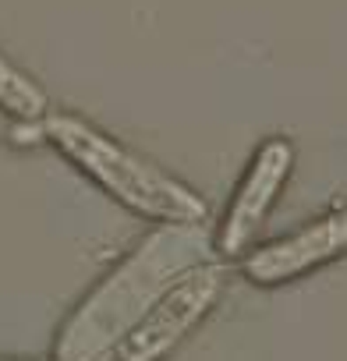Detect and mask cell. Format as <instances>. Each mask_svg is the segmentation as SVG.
<instances>
[{
  "mask_svg": "<svg viewBox=\"0 0 347 361\" xmlns=\"http://www.w3.org/2000/svg\"><path fill=\"white\" fill-rule=\"evenodd\" d=\"M213 245L202 224H159L68 315L54 361H99L185 273L209 262Z\"/></svg>",
  "mask_w": 347,
  "mask_h": 361,
  "instance_id": "cell-1",
  "label": "cell"
},
{
  "mask_svg": "<svg viewBox=\"0 0 347 361\" xmlns=\"http://www.w3.org/2000/svg\"><path fill=\"white\" fill-rule=\"evenodd\" d=\"M43 135L92 185H99L110 199H117L138 216H149L156 224H202L209 216L202 195L192 192L185 180H178L152 159L138 156L135 149L121 145L117 138L103 135L75 114H47Z\"/></svg>",
  "mask_w": 347,
  "mask_h": 361,
  "instance_id": "cell-2",
  "label": "cell"
},
{
  "mask_svg": "<svg viewBox=\"0 0 347 361\" xmlns=\"http://www.w3.org/2000/svg\"><path fill=\"white\" fill-rule=\"evenodd\" d=\"M224 294V266L202 262L174 283L99 361H163Z\"/></svg>",
  "mask_w": 347,
  "mask_h": 361,
  "instance_id": "cell-3",
  "label": "cell"
},
{
  "mask_svg": "<svg viewBox=\"0 0 347 361\" xmlns=\"http://www.w3.org/2000/svg\"><path fill=\"white\" fill-rule=\"evenodd\" d=\"M294 170V145L287 138H266L245 177H241V185L224 213V224L217 231V252L227 255V259H238L248 252V245L259 238L273 202L280 199L284 185H287V177Z\"/></svg>",
  "mask_w": 347,
  "mask_h": 361,
  "instance_id": "cell-4",
  "label": "cell"
},
{
  "mask_svg": "<svg viewBox=\"0 0 347 361\" xmlns=\"http://www.w3.org/2000/svg\"><path fill=\"white\" fill-rule=\"evenodd\" d=\"M347 252V209H333L301 231L269 241L245 255V276L259 287H276L294 276H305L319 269L322 262H333Z\"/></svg>",
  "mask_w": 347,
  "mask_h": 361,
  "instance_id": "cell-5",
  "label": "cell"
},
{
  "mask_svg": "<svg viewBox=\"0 0 347 361\" xmlns=\"http://www.w3.org/2000/svg\"><path fill=\"white\" fill-rule=\"evenodd\" d=\"M0 110L18 117V121H39V117H47V96H43V89L8 54H0Z\"/></svg>",
  "mask_w": 347,
  "mask_h": 361,
  "instance_id": "cell-6",
  "label": "cell"
},
{
  "mask_svg": "<svg viewBox=\"0 0 347 361\" xmlns=\"http://www.w3.org/2000/svg\"><path fill=\"white\" fill-rule=\"evenodd\" d=\"M0 361H32V357H0Z\"/></svg>",
  "mask_w": 347,
  "mask_h": 361,
  "instance_id": "cell-7",
  "label": "cell"
}]
</instances>
